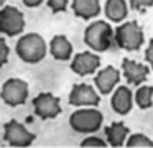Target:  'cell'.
Segmentation results:
<instances>
[{"instance_id": "cell-5", "label": "cell", "mask_w": 153, "mask_h": 148, "mask_svg": "<svg viewBox=\"0 0 153 148\" xmlns=\"http://www.w3.org/2000/svg\"><path fill=\"white\" fill-rule=\"evenodd\" d=\"M30 94V87H28V82L23 81L20 77H10L2 84L0 89V97L10 107H18V105H23L28 99Z\"/></svg>"}, {"instance_id": "cell-21", "label": "cell", "mask_w": 153, "mask_h": 148, "mask_svg": "<svg viewBox=\"0 0 153 148\" xmlns=\"http://www.w3.org/2000/svg\"><path fill=\"white\" fill-rule=\"evenodd\" d=\"M46 3H48V8L53 13H59V12H66L69 0H46Z\"/></svg>"}, {"instance_id": "cell-11", "label": "cell", "mask_w": 153, "mask_h": 148, "mask_svg": "<svg viewBox=\"0 0 153 148\" xmlns=\"http://www.w3.org/2000/svg\"><path fill=\"white\" fill-rule=\"evenodd\" d=\"M120 77H122V72L117 68L105 66L100 71H97V74L94 76V86L100 92V95H107L119 86Z\"/></svg>"}, {"instance_id": "cell-17", "label": "cell", "mask_w": 153, "mask_h": 148, "mask_svg": "<svg viewBox=\"0 0 153 148\" xmlns=\"http://www.w3.org/2000/svg\"><path fill=\"white\" fill-rule=\"evenodd\" d=\"M128 132H130L128 127L123 122H112L110 125H107L104 128L105 140L109 141L110 147H122V145H125Z\"/></svg>"}, {"instance_id": "cell-15", "label": "cell", "mask_w": 153, "mask_h": 148, "mask_svg": "<svg viewBox=\"0 0 153 148\" xmlns=\"http://www.w3.org/2000/svg\"><path fill=\"white\" fill-rule=\"evenodd\" d=\"M71 8H73L74 15L82 20L96 18L102 12L100 0H73L71 2Z\"/></svg>"}, {"instance_id": "cell-18", "label": "cell", "mask_w": 153, "mask_h": 148, "mask_svg": "<svg viewBox=\"0 0 153 148\" xmlns=\"http://www.w3.org/2000/svg\"><path fill=\"white\" fill-rule=\"evenodd\" d=\"M133 99H135V104L140 109H143V110L150 109L153 105V86L140 84L135 94H133Z\"/></svg>"}, {"instance_id": "cell-13", "label": "cell", "mask_w": 153, "mask_h": 148, "mask_svg": "<svg viewBox=\"0 0 153 148\" xmlns=\"http://www.w3.org/2000/svg\"><path fill=\"white\" fill-rule=\"evenodd\" d=\"M133 92L130 91L128 86H117L114 89V94L110 97V107L115 114L119 115H127L130 114L133 107Z\"/></svg>"}, {"instance_id": "cell-4", "label": "cell", "mask_w": 153, "mask_h": 148, "mask_svg": "<svg viewBox=\"0 0 153 148\" xmlns=\"http://www.w3.org/2000/svg\"><path fill=\"white\" fill-rule=\"evenodd\" d=\"M104 123V114L97 107H79L69 115V125L77 133H94L100 130Z\"/></svg>"}, {"instance_id": "cell-24", "label": "cell", "mask_w": 153, "mask_h": 148, "mask_svg": "<svg viewBox=\"0 0 153 148\" xmlns=\"http://www.w3.org/2000/svg\"><path fill=\"white\" fill-rule=\"evenodd\" d=\"M145 61L150 64V68H153V38L148 41V46L145 49Z\"/></svg>"}, {"instance_id": "cell-14", "label": "cell", "mask_w": 153, "mask_h": 148, "mask_svg": "<svg viewBox=\"0 0 153 148\" xmlns=\"http://www.w3.org/2000/svg\"><path fill=\"white\" fill-rule=\"evenodd\" d=\"M50 54L58 61H69L74 54L73 43L66 35H54L50 41Z\"/></svg>"}, {"instance_id": "cell-7", "label": "cell", "mask_w": 153, "mask_h": 148, "mask_svg": "<svg viewBox=\"0 0 153 148\" xmlns=\"http://www.w3.org/2000/svg\"><path fill=\"white\" fill-rule=\"evenodd\" d=\"M4 140L10 147H30L36 140V135L17 118H12L4 123Z\"/></svg>"}, {"instance_id": "cell-20", "label": "cell", "mask_w": 153, "mask_h": 148, "mask_svg": "<svg viewBox=\"0 0 153 148\" xmlns=\"http://www.w3.org/2000/svg\"><path fill=\"white\" fill-rule=\"evenodd\" d=\"M107 143H109V141H107L105 138L89 133L82 141H81V147H107Z\"/></svg>"}, {"instance_id": "cell-19", "label": "cell", "mask_w": 153, "mask_h": 148, "mask_svg": "<svg viewBox=\"0 0 153 148\" xmlns=\"http://www.w3.org/2000/svg\"><path fill=\"white\" fill-rule=\"evenodd\" d=\"M125 147L133 148V147H153V140L150 137H146L145 133H132L130 137H127Z\"/></svg>"}, {"instance_id": "cell-1", "label": "cell", "mask_w": 153, "mask_h": 148, "mask_svg": "<svg viewBox=\"0 0 153 148\" xmlns=\"http://www.w3.org/2000/svg\"><path fill=\"white\" fill-rule=\"evenodd\" d=\"M15 53L23 62L28 64H36V62L43 61L48 54V45L46 39L40 35V33H25L17 39L15 45Z\"/></svg>"}, {"instance_id": "cell-12", "label": "cell", "mask_w": 153, "mask_h": 148, "mask_svg": "<svg viewBox=\"0 0 153 148\" xmlns=\"http://www.w3.org/2000/svg\"><path fill=\"white\" fill-rule=\"evenodd\" d=\"M122 74L127 79V82L132 86H140L146 81L150 74V66L138 62L135 59L123 58L122 59Z\"/></svg>"}, {"instance_id": "cell-8", "label": "cell", "mask_w": 153, "mask_h": 148, "mask_svg": "<svg viewBox=\"0 0 153 148\" xmlns=\"http://www.w3.org/2000/svg\"><path fill=\"white\" fill-rule=\"evenodd\" d=\"M33 104L35 115H38L43 120H51L56 118L61 114V99L58 95L51 94V92H40L33 97L31 100Z\"/></svg>"}, {"instance_id": "cell-22", "label": "cell", "mask_w": 153, "mask_h": 148, "mask_svg": "<svg viewBox=\"0 0 153 148\" xmlns=\"http://www.w3.org/2000/svg\"><path fill=\"white\" fill-rule=\"evenodd\" d=\"M8 56H10V46L4 36H0V68L5 66V62L8 61Z\"/></svg>"}, {"instance_id": "cell-6", "label": "cell", "mask_w": 153, "mask_h": 148, "mask_svg": "<svg viewBox=\"0 0 153 148\" xmlns=\"http://www.w3.org/2000/svg\"><path fill=\"white\" fill-rule=\"evenodd\" d=\"M25 30V15L13 5L0 7V33L5 36H18Z\"/></svg>"}, {"instance_id": "cell-26", "label": "cell", "mask_w": 153, "mask_h": 148, "mask_svg": "<svg viewBox=\"0 0 153 148\" xmlns=\"http://www.w3.org/2000/svg\"><path fill=\"white\" fill-rule=\"evenodd\" d=\"M5 2H7V0H0V7H4V5H5Z\"/></svg>"}, {"instance_id": "cell-25", "label": "cell", "mask_w": 153, "mask_h": 148, "mask_svg": "<svg viewBox=\"0 0 153 148\" xmlns=\"http://www.w3.org/2000/svg\"><path fill=\"white\" fill-rule=\"evenodd\" d=\"M22 2H23V5H27L28 8H35V7H40L45 0H22Z\"/></svg>"}, {"instance_id": "cell-9", "label": "cell", "mask_w": 153, "mask_h": 148, "mask_svg": "<svg viewBox=\"0 0 153 148\" xmlns=\"http://www.w3.org/2000/svg\"><path fill=\"white\" fill-rule=\"evenodd\" d=\"M68 100L76 107H97L100 102V92L87 82H77L71 87Z\"/></svg>"}, {"instance_id": "cell-2", "label": "cell", "mask_w": 153, "mask_h": 148, "mask_svg": "<svg viewBox=\"0 0 153 148\" xmlns=\"http://www.w3.org/2000/svg\"><path fill=\"white\" fill-rule=\"evenodd\" d=\"M114 39V28L105 20H96L89 23L84 30V43L89 49L96 53H104L112 46Z\"/></svg>"}, {"instance_id": "cell-16", "label": "cell", "mask_w": 153, "mask_h": 148, "mask_svg": "<svg viewBox=\"0 0 153 148\" xmlns=\"http://www.w3.org/2000/svg\"><path fill=\"white\" fill-rule=\"evenodd\" d=\"M128 8L127 0H105L104 3V13L114 23H122L128 15Z\"/></svg>"}, {"instance_id": "cell-23", "label": "cell", "mask_w": 153, "mask_h": 148, "mask_svg": "<svg viewBox=\"0 0 153 148\" xmlns=\"http://www.w3.org/2000/svg\"><path fill=\"white\" fill-rule=\"evenodd\" d=\"M128 3H130L132 8L140 10V12H143V10L153 7V0H128Z\"/></svg>"}, {"instance_id": "cell-10", "label": "cell", "mask_w": 153, "mask_h": 148, "mask_svg": "<svg viewBox=\"0 0 153 148\" xmlns=\"http://www.w3.org/2000/svg\"><path fill=\"white\" fill-rule=\"evenodd\" d=\"M99 68H100V54H97L92 49L76 53L71 59V71L77 76L94 74Z\"/></svg>"}, {"instance_id": "cell-3", "label": "cell", "mask_w": 153, "mask_h": 148, "mask_svg": "<svg viewBox=\"0 0 153 148\" xmlns=\"http://www.w3.org/2000/svg\"><path fill=\"white\" fill-rule=\"evenodd\" d=\"M114 39L117 46L125 51H137L145 43V33L137 20H123L115 30H114Z\"/></svg>"}]
</instances>
